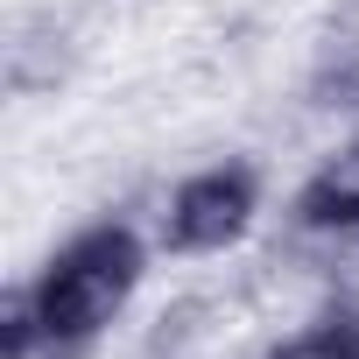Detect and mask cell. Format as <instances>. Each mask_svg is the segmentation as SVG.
Listing matches in <instances>:
<instances>
[{"label":"cell","instance_id":"obj_4","mask_svg":"<svg viewBox=\"0 0 359 359\" xmlns=\"http://www.w3.org/2000/svg\"><path fill=\"white\" fill-rule=\"evenodd\" d=\"M268 359H359V331H303V338H289L282 352H268Z\"/></svg>","mask_w":359,"mask_h":359},{"label":"cell","instance_id":"obj_3","mask_svg":"<svg viewBox=\"0 0 359 359\" xmlns=\"http://www.w3.org/2000/svg\"><path fill=\"white\" fill-rule=\"evenodd\" d=\"M310 226H359V148L331 155L310 184H303V205H296Z\"/></svg>","mask_w":359,"mask_h":359},{"label":"cell","instance_id":"obj_1","mask_svg":"<svg viewBox=\"0 0 359 359\" xmlns=\"http://www.w3.org/2000/svg\"><path fill=\"white\" fill-rule=\"evenodd\" d=\"M134 282H141V240H134L127 226H92V233H78V240L50 261V275L29 289V296H36V317H43V338H50V345H85V338H99V331L120 317V303L134 296Z\"/></svg>","mask_w":359,"mask_h":359},{"label":"cell","instance_id":"obj_2","mask_svg":"<svg viewBox=\"0 0 359 359\" xmlns=\"http://www.w3.org/2000/svg\"><path fill=\"white\" fill-rule=\"evenodd\" d=\"M254 169H198L184 191L169 198V247L176 254H219L247 233L254 219Z\"/></svg>","mask_w":359,"mask_h":359}]
</instances>
